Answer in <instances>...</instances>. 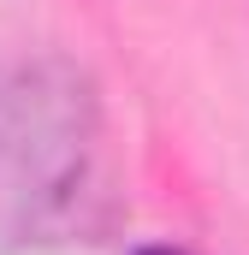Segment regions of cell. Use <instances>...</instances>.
Here are the masks:
<instances>
[{
  "mask_svg": "<svg viewBox=\"0 0 249 255\" xmlns=\"http://www.w3.org/2000/svg\"><path fill=\"white\" fill-rule=\"evenodd\" d=\"M101 172V101L71 60L0 65V255L89 226Z\"/></svg>",
  "mask_w": 249,
  "mask_h": 255,
  "instance_id": "obj_1",
  "label": "cell"
},
{
  "mask_svg": "<svg viewBox=\"0 0 249 255\" xmlns=\"http://www.w3.org/2000/svg\"><path fill=\"white\" fill-rule=\"evenodd\" d=\"M130 255H196V250H184V244H142V250H130Z\"/></svg>",
  "mask_w": 249,
  "mask_h": 255,
  "instance_id": "obj_2",
  "label": "cell"
}]
</instances>
